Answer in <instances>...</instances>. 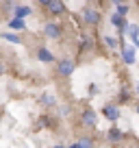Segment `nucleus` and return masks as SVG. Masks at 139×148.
<instances>
[{
    "instance_id": "nucleus-19",
    "label": "nucleus",
    "mask_w": 139,
    "mask_h": 148,
    "mask_svg": "<svg viewBox=\"0 0 139 148\" xmlns=\"http://www.w3.org/2000/svg\"><path fill=\"white\" fill-rule=\"evenodd\" d=\"M104 44H107L111 50H115V48H117V42L113 39V37H107V35H104Z\"/></svg>"
},
{
    "instance_id": "nucleus-16",
    "label": "nucleus",
    "mask_w": 139,
    "mask_h": 148,
    "mask_svg": "<svg viewBox=\"0 0 139 148\" xmlns=\"http://www.w3.org/2000/svg\"><path fill=\"white\" fill-rule=\"evenodd\" d=\"M0 37L7 39V42H11V44H22V37L15 35V33H0Z\"/></svg>"
},
{
    "instance_id": "nucleus-8",
    "label": "nucleus",
    "mask_w": 139,
    "mask_h": 148,
    "mask_svg": "<svg viewBox=\"0 0 139 148\" xmlns=\"http://www.w3.org/2000/svg\"><path fill=\"white\" fill-rule=\"evenodd\" d=\"M28 15H33V9L28 5H15L13 7V18L15 20H26Z\"/></svg>"
},
{
    "instance_id": "nucleus-13",
    "label": "nucleus",
    "mask_w": 139,
    "mask_h": 148,
    "mask_svg": "<svg viewBox=\"0 0 139 148\" xmlns=\"http://www.w3.org/2000/svg\"><path fill=\"white\" fill-rule=\"evenodd\" d=\"M39 105H42V107H55L57 105V98L52 96L50 92H44L42 96H39Z\"/></svg>"
},
{
    "instance_id": "nucleus-15",
    "label": "nucleus",
    "mask_w": 139,
    "mask_h": 148,
    "mask_svg": "<svg viewBox=\"0 0 139 148\" xmlns=\"http://www.w3.org/2000/svg\"><path fill=\"white\" fill-rule=\"evenodd\" d=\"M9 26L13 28V31H26V22H24V20H15V18H11V20H9Z\"/></svg>"
},
{
    "instance_id": "nucleus-6",
    "label": "nucleus",
    "mask_w": 139,
    "mask_h": 148,
    "mask_svg": "<svg viewBox=\"0 0 139 148\" xmlns=\"http://www.w3.org/2000/svg\"><path fill=\"white\" fill-rule=\"evenodd\" d=\"M61 33H63V28H61V24H57V22H48L46 26H44V35H46L48 39H59Z\"/></svg>"
},
{
    "instance_id": "nucleus-20",
    "label": "nucleus",
    "mask_w": 139,
    "mask_h": 148,
    "mask_svg": "<svg viewBox=\"0 0 139 148\" xmlns=\"http://www.w3.org/2000/svg\"><path fill=\"white\" fill-rule=\"evenodd\" d=\"M128 98H130V89L124 85V87H122V92H120V100H128Z\"/></svg>"
},
{
    "instance_id": "nucleus-17",
    "label": "nucleus",
    "mask_w": 139,
    "mask_h": 148,
    "mask_svg": "<svg viewBox=\"0 0 139 148\" xmlns=\"http://www.w3.org/2000/svg\"><path fill=\"white\" fill-rule=\"evenodd\" d=\"M130 5H122V2H115V13L122 15V18H126V13H128Z\"/></svg>"
},
{
    "instance_id": "nucleus-1",
    "label": "nucleus",
    "mask_w": 139,
    "mask_h": 148,
    "mask_svg": "<svg viewBox=\"0 0 139 148\" xmlns=\"http://www.w3.org/2000/svg\"><path fill=\"white\" fill-rule=\"evenodd\" d=\"M74 68H76V63L72 59H61L59 63H57V74L63 76V79H67V76L74 74Z\"/></svg>"
},
{
    "instance_id": "nucleus-11",
    "label": "nucleus",
    "mask_w": 139,
    "mask_h": 148,
    "mask_svg": "<svg viewBox=\"0 0 139 148\" xmlns=\"http://www.w3.org/2000/svg\"><path fill=\"white\" fill-rule=\"evenodd\" d=\"M37 59L42 61V63H52V61H55V55H52L50 50H48V48H37Z\"/></svg>"
},
{
    "instance_id": "nucleus-4",
    "label": "nucleus",
    "mask_w": 139,
    "mask_h": 148,
    "mask_svg": "<svg viewBox=\"0 0 139 148\" xmlns=\"http://www.w3.org/2000/svg\"><path fill=\"white\" fill-rule=\"evenodd\" d=\"M100 113L104 116V120H109V122H117L120 120V107L117 105H104Z\"/></svg>"
},
{
    "instance_id": "nucleus-10",
    "label": "nucleus",
    "mask_w": 139,
    "mask_h": 148,
    "mask_svg": "<svg viewBox=\"0 0 139 148\" xmlns=\"http://www.w3.org/2000/svg\"><path fill=\"white\" fill-rule=\"evenodd\" d=\"M122 63L135 65V48L133 46H122Z\"/></svg>"
},
{
    "instance_id": "nucleus-9",
    "label": "nucleus",
    "mask_w": 139,
    "mask_h": 148,
    "mask_svg": "<svg viewBox=\"0 0 139 148\" xmlns=\"http://www.w3.org/2000/svg\"><path fill=\"white\" fill-rule=\"evenodd\" d=\"M111 24L117 28V33H120V37L126 33V26H128V22H126V18H122V15H117V13H113L111 15Z\"/></svg>"
},
{
    "instance_id": "nucleus-22",
    "label": "nucleus",
    "mask_w": 139,
    "mask_h": 148,
    "mask_svg": "<svg viewBox=\"0 0 139 148\" xmlns=\"http://www.w3.org/2000/svg\"><path fill=\"white\" fill-rule=\"evenodd\" d=\"M52 148H65V146H61V144H57V146H52Z\"/></svg>"
},
{
    "instance_id": "nucleus-21",
    "label": "nucleus",
    "mask_w": 139,
    "mask_h": 148,
    "mask_svg": "<svg viewBox=\"0 0 139 148\" xmlns=\"http://www.w3.org/2000/svg\"><path fill=\"white\" fill-rule=\"evenodd\" d=\"M70 148H83V146H80V144L76 142V144H70Z\"/></svg>"
},
{
    "instance_id": "nucleus-14",
    "label": "nucleus",
    "mask_w": 139,
    "mask_h": 148,
    "mask_svg": "<svg viewBox=\"0 0 139 148\" xmlns=\"http://www.w3.org/2000/svg\"><path fill=\"white\" fill-rule=\"evenodd\" d=\"M107 137L111 139V142H122V139H124V131H120L117 126H113V129H109Z\"/></svg>"
},
{
    "instance_id": "nucleus-3",
    "label": "nucleus",
    "mask_w": 139,
    "mask_h": 148,
    "mask_svg": "<svg viewBox=\"0 0 139 148\" xmlns=\"http://www.w3.org/2000/svg\"><path fill=\"white\" fill-rule=\"evenodd\" d=\"M78 42H80V44H78V52H80V55L93 50V37H91V33H80Z\"/></svg>"
},
{
    "instance_id": "nucleus-5",
    "label": "nucleus",
    "mask_w": 139,
    "mask_h": 148,
    "mask_svg": "<svg viewBox=\"0 0 139 148\" xmlns=\"http://www.w3.org/2000/svg\"><path fill=\"white\" fill-rule=\"evenodd\" d=\"M80 122H83V126H89V129H93V126L98 124V116H96V111L87 107V109L80 113Z\"/></svg>"
},
{
    "instance_id": "nucleus-12",
    "label": "nucleus",
    "mask_w": 139,
    "mask_h": 148,
    "mask_svg": "<svg viewBox=\"0 0 139 148\" xmlns=\"http://www.w3.org/2000/svg\"><path fill=\"white\" fill-rule=\"evenodd\" d=\"M126 33H128L130 42H133V48H135V46L139 44V35H137V33H139V26H137V24H128V26H126Z\"/></svg>"
},
{
    "instance_id": "nucleus-7",
    "label": "nucleus",
    "mask_w": 139,
    "mask_h": 148,
    "mask_svg": "<svg viewBox=\"0 0 139 148\" xmlns=\"http://www.w3.org/2000/svg\"><path fill=\"white\" fill-rule=\"evenodd\" d=\"M100 11L98 9H85L83 13V22L87 24V26H96V24H100Z\"/></svg>"
},
{
    "instance_id": "nucleus-18",
    "label": "nucleus",
    "mask_w": 139,
    "mask_h": 148,
    "mask_svg": "<svg viewBox=\"0 0 139 148\" xmlns=\"http://www.w3.org/2000/svg\"><path fill=\"white\" fill-rule=\"evenodd\" d=\"M78 144H80L83 148H93V142H91L89 137H80V139H78Z\"/></svg>"
},
{
    "instance_id": "nucleus-2",
    "label": "nucleus",
    "mask_w": 139,
    "mask_h": 148,
    "mask_svg": "<svg viewBox=\"0 0 139 148\" xmlns=\"http://www.w3.org/2000/svg\"><path fill=\"white\" fill-rule=\"evenodd\" d=\"M39 7L48 9L52 15H63V13H65V5L61 2V0H48V2H39Z\"/></svg>"
}]
</instances>
